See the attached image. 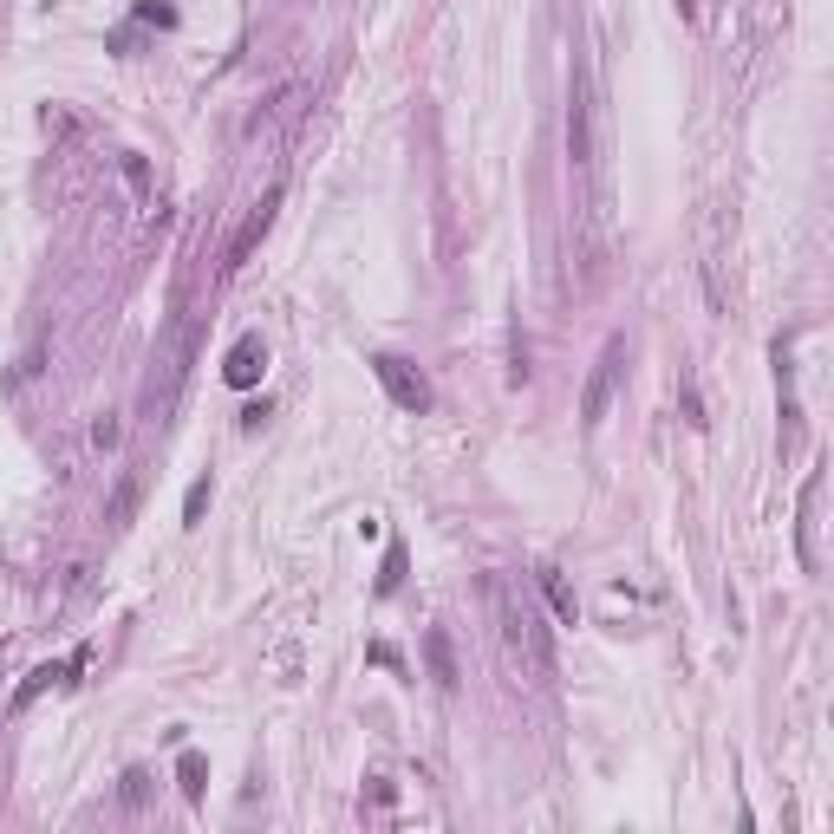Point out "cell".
I'll return each mask as SVG.
<instances>
[{"mask_svg": "<svg viewBox=\"0 0 834 834\" xmlns=\"http://www.w3.org/2000/svg\"><path fill=\"white\" fill-rule=\"evenodd\" d=\"M483 600L495 626H502V645L535 672V678H555V639H548V626L535 613V600L515 587V580H502V574H483Z\"/></svg>", "mask_w": 834, "mask_h": 834, "instance_id": "obj_1", "label": "cell"}, {"mask_svg": "<svg viewBox=\"0 0 834 834\" xmlns=\"http://www.w3.org/2000/svg\"><path fill=\"white\" fill-rule=\"evenodd\" d=\"M567 163L580 177L600 170V78H594V60H580L574 85H567Z\"/></svg>", "mask_w": 834, "mask_h": 834, "instance_id": "obj_2", "label": "cell"}, {"mask_svg": "<svg viewBox=\"0 0 834 834\" xmlns=\"http://www.w3.org/2000/svg\"><path fill=\"white\" fill-rule=\"evenodd\" d=\"M620 372H626V340H607L600 359H594V378H587V392H580V424L587 430H600L607 411H613V392H620Z\"/></svg>", "mask_w": 834, "mask_h": 834, "instance_id": "obj_3", "label": "cell"}, {"mask_svg": "<svg viewBox=\"0 0 834 834\" xmlns=\"http://www.w3.org/2000/svg\"><path fill=\"white\" fill-rule=\"evenodd\" d=\"M372 372H378V385L392 392V405H398V411H424V405H430V385L417 378L398 352H378V359H372Z\"/></svg>", "mask_w": 834, "mask_h": 834, "instance_id": "obj_4", "label": "cell"}, {"mask_svg": "<svg viewBox=\"0 0 834 834\" xmlns=\"http://www.w3.org/2000/svg\"><path fill=\"white\" fill-rule=\"evenodd\" d=\"M261 372H268V346H261V333H242L228 359H222V378L235 385V392H248V385H261Z\"/></svg>", "mask_w": 834, "mask_h": 834, "instance_id": "obj_5", "label": "cell"}, {"mask_svg": "<svg viewBox=\"0 0 834 834\" xmlns=\"http://www.w3.org/2000/svg\"><path fill=\"white\" fill-rule=\"evenodd\" d=\"M815 502H822V470L802 477V502H795V555H802V567H815Z\"/></svg>", "mask_w": 834, "mask_h": 834, "instance_id": "obj_6", "label": "cell"}, {"mask_svg": "<svg viewBox=\"0 0 834 834\" xmlns=\"http://www.w3.org/2000/svg\"><path fill=\"white\" fill-rule=\"evenodd\" d=\"M535 587L548 594V607H555L560 626H580V600H574V587H567V574H560L555 560H542V567H535Z\"/></svg>", "mask_w": 834, "mask_h": 834, "instance_id": "obj_7", "label": "cell"}, {"mask_svg": "<svg viewBox=\"0 0 834 834\" xmlns=\"http://www.w3.org/2000/svg\"><path fill=\"white\" fill-rule=\"evenodd\" d=\"M275 209H280V190H268V196H261V209H255V215L242 222V235H235V248H228V268H242V261L255 255V242L268 235V222H275Z\"/></svg>", "mask_w": 834, "mask_h": 834, "instance_id": "obj_8", "label": "cell"}, {"mask_svg": "<svg viewBox=\"0 0 834 834\" xmlns=\"http://www.w3.org/2000/svg\"><path fill=\"white\" fill-rule=\"evenodd\" d=\"M78 665H85V652H72L66 665H40V672H33V678L20 685V697H13V710H26L33 697L46 692V685H72V678H78Z\"/></svg>", "mask_w": 834, "mask_h": 834, "instance_id": "obj_9", "label": "cell"}, {"mask_svg": "<svg viewBox=\"0 0 834 834\" xmlns=\"http://www.w3.org/2000/svg\"><path fill=\"white\" fill-rule=\"evenodd\" d=\"M424 652H430V678H437V685L450 692V685H457V659H450V639H443V632H424Z\"/></svg>", "mask_w": 834, "mask_h": 834, "instance_id": "obj_10", "label": "cell"}, {"mask_svg": "<svg viewBox=\"0 0 834 834\" xmlns=\"http://www.w3.org/2000/svg\"><path fill=\"white\" fill-rule=\"evenodd\" d=\"M177 776H183V795H190V802H203V789H209V769H203V757H196V750H183V763H177Z\"/></svg>", "mask_w": 834, "mask_h": 834, "instance_id": "obj_11", "label": "cell"}, {"mask_svg": "<svg viewBox=\"0 0 834 834\" xmlns=\"http://www.w3.org/2000/svg\"><path fill=\"white\" fill-rule=\"evenodd\" d=\"M203 509H209V477H196V483H190V495H183V522L196 528V522H203Z\"/></svg>", "mask_w": 834, "mask_h": 834, "instance_id": "obj_12", "label": "cell"}, {"mask_svg": "<svg viewBox=\"0 0 834 834\" xmlns=\"http://www.w3.org/2000/svg\"><path fill=\"white\" fill-rule=\"evenodd\" d=\"M398 580H405V548H392V555H385V574H378V594H398Z\"/></svg>", "mask_w": 834, "mask_h": 834, "instance_id": "obj_13", "label": "cell"}, {"mask_svg": "<svg viewBox=\"0 0 834 834\" xmlns=\"http://www.w3.org/2000/svg\"><path fill=\"white\" fill-rule=\"evenodd\" d=\"M131 502H138V483H125L111 495V528H125V515H131Z\"/></svg>", "mask_w": 834, "mask_h": 834, "instance_id": "obj_14", "label": "cell"}, {"mask_svg": "<svg viewBox=\"0 0 834 834\" xmlns=\"http://www.w3.org/2000/svg\"><path fill=\"white\" fill-rule=\"evenodd\" d=\"M678 13H697V0H678Z\"/></svg>", "mask_w": 834, "mask_h": 834, "instance_id": "obj_15", "label": "cell"}]
</instances>
